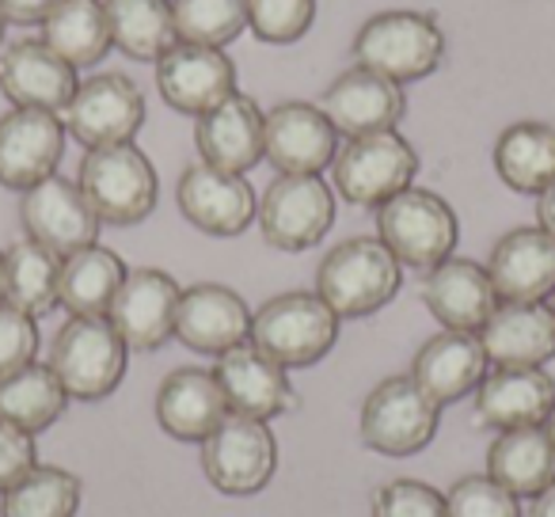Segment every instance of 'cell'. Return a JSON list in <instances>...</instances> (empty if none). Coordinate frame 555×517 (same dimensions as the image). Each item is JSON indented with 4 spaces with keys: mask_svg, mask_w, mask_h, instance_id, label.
<instances>
[{
    "mask_svg": "<svg viewBox=\"0 0 555 517\" xmlns=\"http://www.w3.org/2000/svg\"><path fill=\"white\" fill-rule=\"evenodd\" d=\"M343 320L327 309L317 289H289L251 312V347H259L282 370H309L324 362L339 342Z\"/></svg>",
    "mask_w": 555,
    "mask_h": 517,
    "instance_id": "cell-1",
    "label": "cell"
},
{
    "mask_svg": "<svg viewBox=\"0 0 555 517\" xmlns=\"http://www.w3.org/2000/svg\"><path fill=\"white\" fill-rule=\"evenodd\" d=\"M403 286V267L377 236H350L317 267V294L339 320L380 312Z\"/></svg>",
    "mask_w": 555,
    "mask_h": 517,
    "instance_id": "cell-2",
    "label": "cell"
},
{
    "mask_svg": "<svg viewBox=\"0 0 555 517\" xmlns=\"http://www.w3.org/2000/svg\"><path fill=\"white\" fill-rule=\"evenodd\" d=\"M350 54L362 69L380 73L396 85H415V80L438 73L441 57H446V31L430 12H377L358 27Z\"/></svg>",
    "mask_w": 555,
    "mask_h": 517,
    "instance_id": "cell-3",
    "label": "cell"
},
{
    "mask_svg": "<svg viewBox=\"0 0 555 517\" xmlns=\"http://www.w3.org/2000/svg\"><path fill=\"white\" fill-rule=\"evenodd\" d=\"M77 186L95 209L103 224L130 229L141 224L156 209L160 198V179L145 153L133 141L107 148H88L77 171Z\"/></svg>",
    "mask_w": 555,
    "mask_h": 517,
    "instance_id": "cell-4",
    "label": "cell"
},
{
    "mask_svg": "<svg viewBox=\"0 0 555 517\" xmlns=\"http://www.w3.org/2000/svg\"><path fill=\"white\" fill-rule=\"evenodd\" d=\"M50 370L69 400H107L126 377L130 347L118 339L107 316H69L50 342Z\"/></svg>",
    "mask_w": 555,
    "mask_h": 517,
    "instance_id": "cell-5",
    "label": "cell"
},
{
    "mask_svg": "<svg viewBox=\"0 0 555 517\" xmlns=\"http://www.w3.org/2000/svg\"><path fill=\"white\" fill-rule=\"evenodd\" d=\"M418 176V153L400 130L362 133L347 138L332 160V186L343 202L362 209H377L400 191H408Z\"/></svg>",
    "mask_w": 555,
    "mask_h": 517,
    "instance_id": "cell-6",
    "label": "cell"
},
{
    "mask_svg": "<svg viewBox=\"0 0 555 517\" xmlns=\"http://www.w3.org/2000/svg\"><path fill=\"white\" fill-rule=\"evenodd\" d=\"M461 236L456 214L441 194L408 186L385 206H377V240L411 271H434L446 263Z\"/></svg>",
    "mask_w": 555,
    "mask_h": 517,
    "instance_id": "cell-7",
    "label": "cell"
},
{
    "mask_svg": "<svg viewBox=\"0 0 555 517\" xmlns=\"http://www.w3.org/2000/svg\"><path fill=\"white\" fill-rule=\"evenodd\" d=\"M441 403L408 377H385L362 403V441L380 456H415L438 434Z\"/></svg>",
    "mask_w": 555,
    "mask_h": 517,
    "instance_id": "cell-8",
    "label": "cell"
},
{
    "mask_svg": "<svg viewBox=\"0 0 555 517\" xmlns=\"http://www.w3.org/2000/svg\"><path fill=\"white\" fill-rule=\"evenodd\" d=\"M255 221L278 251H309L335 224V186L324 176H278L262 191Z\"/></svg>",
    "mask_w": 555,
    "mask_h": 517,
    "instance_id": "cell-9",
    "label": "cell"
},
{
    "mask_svg": "<svg viewBox=\"0 0 555 517\" xmlns=\"http://www.w3.org/2000/svg\"><path fill=\"white\" fill-rule=\"evenodd\" d=\"M62 122L65 133L85 148L126 145L145 126V95L126 73H95L77 85Z\"/></svg>",
    "mask_w": 555,
    "mask_h": 517,
    "instance_id": "cell-10",
    "label": "cell"
},
{
    "mask_svg": "<svg viewBox=\"0 0 555 517\" xmlns=\"http://www.w3.org/2000/svg\"><path fill=\"white\" fill-rule=\"evenodd\" d=\"M202 468L206 479L221 494L244 499L259 494L274 479L278 468V441L262 418L224 415V423L202 441Z\"/></svg>",
    "mask_w": 555,
    "mask_h": 517,
    "instance_id": "cell-11",
    "label": "cell"
},
{
    "mask_svg": "<svg viewBox=\"0 0 555 517\" xmlns=\"http://www.w3.org/2000/svg\"><path fill=\"white\" fill-rule=\"evenodd\" d=\"M339 153V130L327 122L320 103H278L262 118V160L278 176H320Z\"/></svg>",
    "mask_w": 555,
    "mask_h": 517,
    "instance_id": "cell-12",
    "label": "cell"
},
{
    "mask_svg": "<svg viewBox=\"0 0 555 517\" xmlns=\"http://www.w3.org/2000/svg\"><path fill=\"white\" fill-rule=\"evenodd\" d=\"M20 224H24L27 240L50 247L62 259L88 244H100L103 229L80 186L65 176H50L20 194Z\"/></svg>",
    "mask_w": 555,
    "mask_h": 517,
    "instance_id": "cell-13",
    "label": "cell"
},
{
    "mask_svg": "<svg viewBox=\"0 0 555 517\" xmlns=\"http://www.w3.org/2000/svg\"><path fill=\"white\" fill-rule=\"evenodd\" d=\"M179 294H183V286L168 271L138 267L122 279L107 309V320L126 347L149 354V350H160L168 339H176Z\"/></svg>",
    "mask_w": 555,
    "mask_h": 517,
    "instance_id": "cell-14",
    "label": "cell"
},
{
    "mask_svg": "<svg viewBox=\"0 0 555 517\" xmlns=\"http://www.w3.org/2000/svg\"><path fill=\"white\" fill-rule=\"evenodd\" d=\"M156 92L171 111L202 118L236 92V65L217 47L176 42L156 62Z\"/></svg>",
    "mask_w": 555,
    "mask_h": 517,
    "instance_id": "cell-15",
    "label": "cell"
},
{
    "mask_svg": "<svg viewBox=\"0 0 555 517\" xmlns=\"http://www.w3.org/2000/svg\"><path fill=\"white\" fill-rule=\"evenodd\" d=\"M65 138L69 133H65L62 115L12 107L0 118V186L24 194L42 179L57 176Z\"/></svg>",
    "mask_w": 555,
    "mask_h": 517,
    "instance_id": "cell-16",
    "label": "cell"
},
{
    "mask_svg": "<svg viewBox=\"0 0 555 517\" xmlns=\"http://www.w3.org/2000/svg\"><path fill=\"white\" fill-rule=\"evenodd\" d=\"M179 214L206 236H240L259 214V198H255L251 183L232 171L209 168V164H191L179 176L176 186Z\"/></svg>",
    "mask_w": 555,
    "mask_h": 517,
    "instance_id": "cell-17",
    "label": "cell"
},
{
    "mask_svg": "<svg viewBox=\"0 0 555 517\" xmlns=\"http://www.w3.org/2000/svg\"><path fill=\"white\" fill-rule=\"evenodd\" d=\"M320 111L339 130V138H362V133L396 130L400 118L408 115V95L396 80L362 69V65H350L324 88Z\"/></svg>",
    "mask_w": 555,
    "mask_h": 517,
    "instance_id": "cell-18",
    "label": "cell"
},
{
    "mask_svg": "<svg viewBox=\"0 0 555 517\" xmlns=\"http://www.w3.org/2000/svg\"><path fill=\"white\" fill-rule=\"evenodd\" d=\"M176 339L194 354L217 358L251 339V309L236 289L221 282L186 286L176 309Z\"/></svg>",
    "mask_w": 555,
    "mask_h": 517,
    "instance_id": "cell-19",
    "label": "cell"
},
{
    "mask_svg": "<svg viewBox=\"0 0 555 517\" xmlns=\"http://www.w3.org/2000/svg\"><path fill=\"white\" fill-rule=\"evenodd\" d=\"M77 85V69L65 57H57L42 39H16L0 50V92L9 95L12 107L62 115Z\"/></svg>",
    "mask_w": 555,
    "mask_h": 517,
    "instance_id": "cell-20",
    "label": "cell"
},
{
    "mask_svg": "<svg viewBox=\"0 0 555 517\" xmlns=\"http://www.w3.org/2000/svg\"><path fill=\"white\" fill-rule=\"evenodd\" d=\"M214 377L221 385L224 400H229L232 415L247 418H278L297 408V392L289 385V370L270 362L259 347L240 342V347L217 354Z\"/></svg>",
    "mask_w": 555,
    "mask_h": 517,
    "instance_id": "cell-21",
    "label": "cell"
},
{
    "mask_svg": "<svg viewBox=\"0 0 555 517\" xmlns=\"http://www.w3.org/2000/svg\"><path fill=\"white\" fill-rule=\"evenodd\" d=\"M476 335L494 370H544L555 358V316L544 301H499Z\"/></svg>",
    "mask_w": 555,
    "mask_h": 517,
    "instance_id": "cell-22",
    "label": "cell"
},
{
    "mask_svg": "<svg viewBox=\"0 0 555 517\" xmlns=\"http://www.w3.org/2000/svg\"><path fill=\"white\" fill-rule=\"evenodd\" d=\"M423 305L446 332H479L499 309V294L483 263L449 255L423 274Z\"/></svg>",
    "mask_w": 555,
    "mask_h": 517,
    "instance_id": "cell-23",
    "label": "cell"
},
{
    "mask_svg": "<svg viewBox=\"0 0 555 517\" xmlns=\"http://www.w3.org/2000/svg\"><path fill=\"white\" fill-rule=\"evenodd\" d=\"M499 301H547L555 289V240L540 224H521L499 236L487 259Z\"/></svg>",
    "mask_w": 555,
    "mask_h": 517,
    "instance_id": "cell-24",
    "label": "cell"
},
{
    "mask_svg": "<svg viewBox=\"0 0 555 517\" xmlns=\"http://www.w3.org/2000/svg\"><path fill=\"white\" fill-rule=\"evenodd\" d=\"M262 118L267 111L244 92H232L224 103L198 118L194 126V145L202 164L209 168L247 176L262 160Z\"/></svg>",
    "mask_w": 555,
    "mask_h": 517,
    "instance_id": "cell-25",
    "label": "cell"
},
{
    "mask_svg": "<svg viewBox=\"0 0 555 517\" xmlns=\"http://www.w3.org/2000/svg\"><path fill=\"white\" fill-rule=\"evenodd\" d=\"M224 415H229V400H224L214 370L183 365V370H171L156 388V423L176 441L202 445L224 423Z\"/></svg>",
    "mask_w": 555,
    "mask_h": 517,
    "instance_id": "cell-26",
    "label": "cell"
},
{
    "mask_svg": "<svg viewBox=\"0 0 555 517\" xmlns=\"http://www.w3.org/2000/svg\"><path fill=\"white\" fill-rule=\"evenodd\" d=\"M487 365L491 362H487L476 332H438L418 347L415 362H411V380L434 403L449 408L476 392L479 380L487 377Z\"/></svg>",
    "mask_w": 555,
    "mask_h": 517,
    "instance_id": "cell-27",
    "label": "cell"
},
{
    "mask_svg": "<svg viewBox=\"0 0 555 517\" xmlns=\"http://www.w3.org/2000/svg\"><path fill=\"white\" fill-rule=\"evenodd\" d=\"M472 396L479 426L494 430L544 426L555 411V380L547 370H491Z\"/></svg>",
    "mask_w": 555,
    "mask_h": 517,
    "instance_id": "cell-28",
    "label": "cell"
},
{
    "mask_svg": "<svg viewBox=\"0 0 555 517\" xmlns=\"http://www.w3.org/2000/svg\"><path fill=\"white\" fill-rule=\"evenodd\" d=\"M487 476L499 479L517 499H537L555 483V445L544 426L499 430L487 449Z\"/></svg>",
    "mask_w": 555,
    "mask_h": 517,
    "instance_id": "cell-29",
    "label": "cell"
},
{
    "mask_svg": "<svg viewBox=\"0 0 555 517\" xmlns=\"http://www.w3.org/2000/svg\"><path fill=\"white\" fill-rule=\"evenodd\" d=\"M122 255L103 244H88L80 251L65 255L57 274V305L69 309V316H107L118 286L126 279Z\"/></svg>",
    "mask_w": 555,
    "mask_h": 517,
    "instance_id": "cell-30",
    "label": "cell"
},
{
    "mask_svg": "<svg viewBox=\"0 0 555 517\" xmlns=\"http://www.w3.org/2000/svg\"><path fill=\"white\" fill-rule=\"evenodd\" d=\"M494 171L517 194H544L555 183V126L514 122L494 141Z\"/></svg>",
    "mask_w": 555,
    "mask_h": 517,
    "instance_id": "cell-31",
    "label": "cell"
},
{
    "mask_svg": "<svg viewBox=\"0 0 555 517\" xmlns=\"http://www.w3.org/2000/svg\"><path fill=\"white\" fill-rule=\"evenodd\" d=\"M42 42L73 69L100 65L115 50L107 24V4L103 0H62L47 20H42Z\"/></svg>",
    "mask_w": 555,
    "mask_h": 517,
    "instance_id": "cell-32",
    "label": "cell"
},
{
    "mask_svg": "<svg viewBox=\"0 0 555 517\" xmlns=\"http://www.w3.org/2000/svg\"><path fill=\"white\" fill-rule=\"evenodd\" d=\"M107 4L111 42L133 62H160L179 42L171 0H103Z\"/></svg>",
    "mask_w": 555,
    "mask_h": 517,
    "instance_id": "cell-33",
    "label": "cell"
},
{
    "mask_svg": "<svg viewBox=\"0 0 555 517\" xmlns=\"http://www.w3.org/2000/svg\"><path fill=\"white\" fill-rule=\"evenodd\" d=\"M57 274H62V255L35 240H20L4 251V305L42 320L57 309Z\"/></svg>",
    "mask_w": 555,
    "mask_h": 517,
    "instance_id": "cell-34",
    "label": "cell"
},
{
    "mask_svg": "<svg viewBox=\"0 0 555 517\" xmlns=\"http://www.w3.org/2000/svg\"><path fill=\"white\" fill-rule=\"evenodd\" d=\"M69 408V392L54 377L50 365H27L16 377L0 380V418L27 434H42Z\"/></svg>",
    "mask_w": 555,
    "mask_h": 517,
    "instance_id": "cell-35",
    "label": "cell"
},
{
    "mask_svg": "<svg viewBox=\"0 0 555 517\" xmlns=\"http://www.w3.org/2000/svg\"><path fill=\"white\" fill-rule=\"evenodd\" d=\"M80 479L54 464H35L0 494V517H77Z\"/></svg>",
    "mask_w": 555,
    "mask_h": 517,
    "instance_id": "cell-36",
    "label": "cell"
},
{
    "mask_svg": "<svg viewBox=\"0 0 555 517\" xmlns=\"http://www.w3.org/2000/svg\"><path fill=\"white\" fill-rule=\"evenodd\" d=\"M179 42L224 50L247 31V0H171Z\"/></svg>",
    "mask_w": 555,
    "mask_h": 517,
    "instance_id": "cell-37",
    "label": "cell"
},
{
    "mask_svg": "<svg viewBox=\"0 0 555 517\" xmlns=\"http://www.w3.org/2000/svg\"><path fill=\"white\" fill-rule=\"evenodd\" d=\"M317 24V0H247V31L267 47H294Z\"/></svg>",
    "mask_w": 555,
    "mask_h": 517,
    "instance_id": "cell-38",
    "label": "cell"
},
{
    "mask_svg": "<svg viewBox=\"0 0 555 517\" xmlns=\"http://www.w3.org/2000/svg\"><path fill=\"white\" fill-rule=\"evenodd\" d=\"M449 517H521V499L491 476H464L446 491Z\"/></svg>",
    "mask_w": 555,
    "mask_h": 517,
    "instance_id": "cell-39",
    "label": "cell"
},
{
    "mask_svg": "<svg viewBox=\"0 0 555 517\" xmlns=\"http://www.w3.org/2000/svg\"><path fill=\"white\" fill-rule=\"evenodd\" d=\"M373 517H449L446 494L418 479H392L373 494Z\"/></svg>",
    "mask_w": 555,
    "mask_h": 517,
    "instance_id": "cell-40",
    "label": "cell"
},
{
    "mask_svg": "<svg viewBox=\"0 0 555 517\" xmlns=\"http://www.w3.org/2000/svg\"><path fill=\"white\" fill-rule=\"evenodd\" d=\"M39 358V320L0 301V380L16 377Z\"/></svg>",
    "mask_w": 555,
    "mask_h": 517,
    "instance_id": "cell-41",
    "label": "cell"
},
{
    "mask_svg": "<svg viewBox=\"0 0 555 517\" xmlns=\"http://www.w3.org/2000/svg\"><path fill=\"white\" fill-rule=\"evenodd\" d=\"M35 464H39L35 434L20 430V426H12V423L0 418V494L9 491L12 483H20Z\"/></svg>",
    "mask_w": 555,
    "mask_h": 517,
    "instance_id": "cell-42",
    "label": "cell"
},
{
    "mask_svg": "<svg viewBox=\"0 0 555 517\" xmlns=\"http://www.w3.org/2000/svg\"><path fill=\"white\" fill-rule=\"evenodd\" d=\"M57 4H62V0H0V12L16 27H35V24L42 27V20H47Z\"/></svg>",
    "mask_w": 555,
    "mask_h": 517,
    "instance_id": "cell-43",
    "label": "cell"
},
{
    "mask_svg": "<svg viewBox=\"0 0 555 517\" xmlns=\"http://www.w3.org/2000/svg\"><path fill=\"white\" fill-rule=\"evenodd\" d=\"M537 224L555 240V183L544 194H537Z\"/></svg>",
    "mask_w": 555,
    "mask_h": 517,
    "instance_id": "cell-44",
    "label": "cell"
},
{
    "mask_svg": "<svg viewBox=\"0 0 555 517\" xmlns=\"http://www.w3.org/2000/svg\"><path fill=\"white\" fill-rule=\"evenodd\" d=\"M529 517H555V483L547 487V491H540L537 499H532Z\"/></svg>",
    "mask_w": 555,
    "mask_h": 517,
    "instance_id": "cell-45",
    "label": "cell"
},
{
    "mask_svg": "<svg viewBox=\"0 0 555 517\" xmlns=\"http://www.w3.org/2000/svg\"><path fill=\"white\" fill-rule=\"evenodd\" d=\"M544 430H547V434H552V445H555V411H552V415H547V423H544Z\"/></svg>",
    "mask_w": 555,
    "mask_h": 517,
    "instance_id": "cell-46",
    "label": "cell"
},
{
    "mask_svg": "<svg viewBox=\"0 0 555 517\" xmlns=\"http://www.w3.org/2000/svg\"><path fill=\"white\" fill-rule=\"evenodd\" d=\"M0 301H4V251H0Z\"/></svg>",
    "mask_w": 555,
    "mask_h": 517,
    "instance_id": "cell-47",
    "label": "cell"
},
{
    "mask_svg": "<svg viewBox=\"0 0 555 517\" xmlns=\"http://www.w3.org/2000/svg\"><path fill=\"white\" fill-rule=\"evenodd\" d=\"M4 31H9V20H4V12H0V42H4Z\"/></svg>",
    "mask_w": 555,
    "mask_h": 517,
    "instance_id": "cell-48",
    "label": "cell"
},
{
    "mask_svg": "<svg viewBox=\"0 0 555 517\" xmlns=\"http://www.w3.org/2000/svg\"><path fill=\"white\" fill-rule=\"evenodd\" d=\"M544 305H547V309H552V316H555V289H552V297H547Z\"/></svg>",
    "mask_w": 555,
    "mask_h": 517,
    "instance_id": "cell-49",
    "label": "cell"
}]
</instances>
